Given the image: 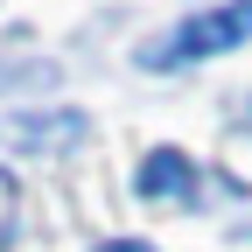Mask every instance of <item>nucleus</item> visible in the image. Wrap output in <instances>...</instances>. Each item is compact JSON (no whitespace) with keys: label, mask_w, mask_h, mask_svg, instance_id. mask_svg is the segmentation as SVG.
I'll list each match as a JSON object with an SVG mask.
<instances>
[{"label":"nucleus","mask_w":252,"mask_h":252,"mask_svg":"<svg viewBox=\"0 0 252 252\" xmlns=\"http://www.w3.org/2000/svg\"><path fill=\"white\" fill-rule=\"evenodd\" d=\"M252 42V0H224V7H210V14H189L168 42H147L140 63L147 70H175V63H203V56H224Z\"/></svg>","instance_id":"obj_1"},{"label":"nucleus","mask_w":252,"mask_h":252,"mask_svg":"<svg viewBox=\"0 0 252 252\" xmlns=\"http://www.w3.org/2000/svg\"><path fill=\"white\" fill-rule=\"evenodd\" d=\"M0 140L7 147H35V154H63L70 140H84V112H21V119H0Z\"/></svg>","instance_id":"obj_2"},{"label":"nucleus","mask_w":252,"mask_h":252,"mask_svg":"<svg viewBox=\"0 0 252 252\" xmlns=\"http://www.w3.org/2000/svg\"><path fill=\"white\" fill-rule=\"evenodd\" d=\"M133 189L147 203H189V196H196V161L175 154V147H154L140 161V175H133Z\"/></svg>","instance_id":"obj_3"},{"label":"nucleus","mask_w":252,"mask_h":252,"mask_svg":"<svg viewBox=\"0 0 252 252\" xmlns=\"http://www.w3.org/2000/svg\"><path fill=\"white\" fill-rule=\"evenodd\" d=\"M14 231H21V189H14L7 168H0V252L14 245Z\"/></svg>","instance_id":"obj_4"},{"label":"nucleus","mask_w":252,"mask_h":252,"mask_svg":"<svg viewBox=\"0 0 252 252\" xmlns=\"http://www.w3.org/2000/svg\"><path fill=\"white\" fill-rule=\"evenodd\" d=\"M98 252H154V245H140V238H105Z\"/></svg>","instance_id":"obj_5"}]
</instances>
